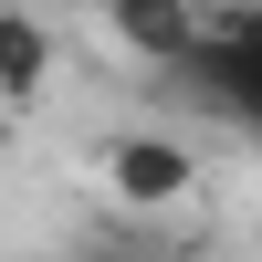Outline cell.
<instances>
[{
	"label": "cell",
	"mask_w": 262,
	"mask_h": 262,
	"mask_svg": "<svg viewBox=\"0 0 262 262\" xmlns=\"http://www.w3.org/2000/svg\"><path fill=\"white\" fill-rule=\"evenodd\" d=\"M210 32L242 42V53H262V0H221V11H210Z\"/></svg>",
	"instance_id": "277c9868"
},
{
	"label": "cell",
	"mask_w": 262,
	"mask_h": 262,
	"mask_svg": "<svg viewBox=\"0 0 262 262\" xmlns=\"http://www.w3.org/2000/svg\"><path fill=\"white\" fill-rule=\"evenodd\" d=\"M42 84H53V32L0 0V105H32Z\"/></svg>",
	"instance_id": "3957f363"
},
{
	"label": "cell",
	"mask_w": 262,
	"mask_h": 262,
	"mask_svg": "<svg viewBox=\"0 0 262 262\" xmlns=\"http://www.w3.org/2000/svg\"><path fill=\"white\" fill-rule=\"evenodd\" d=\"M189 189H200V147H189V137H168V126L105 137V200H116V210L158 221V210H179Z\"/></svg>",
	"instance_id": "6da1fadb"
},
{
	"label": "cell",
	"mask_w": 262,
	"mask_h": 262,
	"mask_svg": "<svg viewBox=\"0 0 262 262\" xmlns=\"http://www.w3.org/2000/svg\"><path fill=\"white\" fill-rule=\"evenodd\" d=\"M95 21L126 42V53H147V63H179L189 42H200L210 0H95Z\"/></svg>",
	"instance_id": "7a4b0ae2"
},
{
	"label": "cell",
	"mask_w": 262,
	"mask_h": 262,
	"mask_svg": "<svg viewBox=\"0 0 262 262\" xmlns=\"http://www.w3.org/2000/svg\"><path fill=\"white\" fill-rule=\"evenodd\" d=\"M84 262H179V252H147V242H105V252H84Z\"/></svg>",
	"instance_id": "5b68a950"
}]
</instances>
